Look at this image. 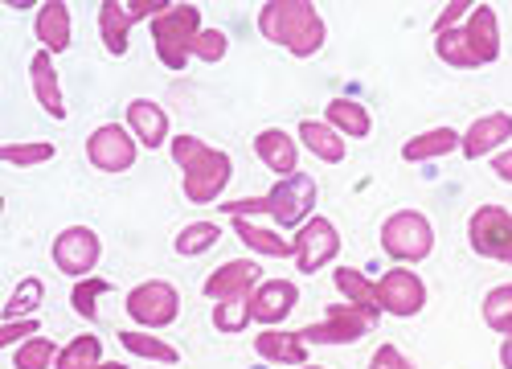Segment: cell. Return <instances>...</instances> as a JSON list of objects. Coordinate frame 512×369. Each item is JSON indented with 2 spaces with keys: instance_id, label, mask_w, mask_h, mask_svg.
Wrapping results in <instances>:
<instances>
[{
  "instance_id": "cell-1",
  "label": "cell",
  "mask_w": 512,
  "mask_h": 369,
  "mask_svg": "<svg viewBox=\"0 0 512 369\" xmlns=\"http://www.w3.org/2000/svg\"><path fill=\"white\" fill-rule=\"evenodd\" d=\"M259 29L295 58H312L324 46V21L308 0H267L259 9Z\"/></svg>"
},
{
  "instance_id": "cell-2",
  "label": "cell",
  "mask_w": 512,
  "mask_h": 369,
  "mask_svg": "<svg viewBox=\"0 0 512 369\" xmlns=\"http://www.w3.org/2000/svg\"><path fill=\"white\" fill-rule=\"evenodd\" d=\"M173 160L181 164V173H185V197L193 205L218 201L222 189L230 185V156L218 152V148H209L197 136H177L173 140Z\"/></svg>"
},
{
  "instance_id": "cell-3",
  "label": "cell",
  "mask_w": 512,
  "mask_h": 369,
  "mask_svg": "<svg viewBox=\"0 0 512 369\" xmlns=\"http://www.w3.org/2000/svg\"><path fill=\"white\" fill-rule=\"evenodd\" d=\"M201 33V9L197 5H168L160 17H152V41H156V58L181 74L189 62V46Z\"/></svg>"
},
{
  "instance_id": "cell-4",
  "label": "cell",
  "mask_w": 512,
  "mask_h": 369,
  "mask_svg": "<svg viewBox=\"0 0 512 369\" xmlns=\"http://www.w3.org/2000/svg\"><path fill=\"white\" fill-rule=\"evenodd\" d=\"M381 246H386V255L398 263H418L435 251V230L418 210H398L381 226Z\"/></svg>"
},
{
  "instance_id": "cell-5",
  "label": "cell",
  "mask_w": 512,
  "mask_h": 369,
  "mask_svg": "<svg viewBox=\"0 0 512 369\" xmlns=\"http://www.w3.org/2000/svg\"><path fill=\"white\" fill-rule=\"evenodd\" d=\"M373 324H377V312H369V308L332 304L328 316H324L320 324H308L300 337H304L308 345H353V341H361V337L369 333Z\"/></svg>"
},
{
  "instance_id": "cell-6",
  "label": "cell",
  "mask_w": 512,
  "mask_h": 369,
  "mask_svg": "<svg viewBox=\"0 0 512 369\" xmlns=\"http://www.w3.org/2000/svg\"><path fill=\"white\" fill-rule=\"evenodd\" d=\"M168 9V0H127V5H119V0H103L99 5V33H103V46L107 54H127V29H132L136 21L144 17H160Z\"/></svg>"
},
{
  "instance_id": "cell-7",
  "label": "cell",
  "mask_w": 512,
  "mask_h": 369,
  "mask_svg": "<svg viewBox=\"0 0 512 369\" xmlns=\"http://www.w3.org/2000/svg\"><path fill=\"white\" fill-rule=\"evenodd\" d=\"M127 316L144 328H164L181 316V292L173 283L164 279H148L140 287H132V296H127Z\"/></svg>"
},
{
  "instance_id": "cell-8",
  "label": "cell",
  "mask_w": 512,
  "mask_h": 369,
  "mask_svg": "<svg viewBox=\"0 0 512 369\" xmlns=\"http://www.w3.org/2000/svg\"><path fill=\"white\" fill-rule=\"evenodd\" d=\"M472 251L484 255V259H500V263H512V214L500 210V205H480L472 214Z\"/></svg>"
},
{
  "instance_id": "cell-9",
  "label": "cell",
  "mask_w": 512,
  "mask_h": 369,
  "mask_svg": "<svg viewBox=\"0 0 512 369\" xmlns=\"http://www.w3.org/2000/svg\"><path fill=\"white\" fill-rule=\"evenodd\" d=\"M99 255H103V242L91 226H70L54 238V263L70 279H87V271H95Z\"/></svg>"
},
{
  "instance_id": "cell-10",
  "label": "cell",
  "mask_w": 512,
  "mask_h": 369,
  "mask_svg": "<svg viewBox=\"0 0 512 369\" xmlns=\"http://www.w3.org/2000/svg\"><path fill=\"white\" fill-rule=\"evenodd\" d=\"M136 140L127 128H119V123H103V128L91 132L87 140V156L99 173H127L136 164Z\"/></svg>"
},
{
  "instance_id": "cell-11",
  "label": "cell",
  "mask_w": 512,
  "mask_h": 369,
  "mask_svg": "<svg viewBox=\"0 0 512 369\" xmlns=\"http://www.w3.org/2000/svg\"><path fill=\"white\" fill-rule=\"evenodd\" d=\"M267 197H271V218L279 226H304V218L316 205V181L308 173H295V177H283Z\"/></svg>"
},
{
  "instance_id": "cell-12",
  "label": "cell",
  "mask_w": 512,
  "mask_h": 369,
  "mask_svg": "<svg viewBox=\"0 0 512 369\" xmlns=\"http://www.w3.org/2000/svg\"><path fill=\"white\" fill-rule=\"evenodd\" d=\"M336 251H340V230L328 218H308L304 230L295 234V267H300L304 275L332 263Z\"/></svg>"
},
{
  "instance_id": "cell-13",
  "label": "cell",
  "mask_w": 512,
  "mask_h": 369,
  "mask_svg": "<svg viewBox=\"0 0 512 369\" xmlns=\"http://www.w3.org/2000/svg\"><path fill=\"white\" fill-rule=\"evenodd\" d=\"M377 300L394 316H418L422 304H426V287H422V279L414 271L398 267V271H386L377 279Z\"/></svg>"
},
{
  "instance_id": "cell-14",
  "label": "cell",
  "mask_w": 512,
  "mask_h": 369,
  "mask_svg": "<svg viewBox=\"0 0 512 369\" xmlns=\"http://www.w3.org/2000/svg\"><path fill=\"white\" fill-rule=\"evenodd\" d=\"M259 279H263V267H259V263L230 259V263H222L218 271L205 279V296L218 300V304H222V300H242V296H254Z\"/></svg>"
},
{
  "instance_id": "cell-15",
  "label": "cell",
  "mask_w": 512,
  "mask_h": 369,
  "mask_svg": "<svg viewBox=\"0 0 512 369\" xmlns=\"http://www.w3.org/2000/svg\"><path fill=\"white\" fill-rule=\"evenodd\" d=\"M295 300H300V292H295V283H291V279H271V283H259V287H254L250 312H254V320H259V324L275 328L279 320L291 316Z\"/></svg>"
},
{
  "instance_id": "cell-16",
  "label": "cell",
  "mask_w": 512,
  "mask_h": 369,
  "mask_svg": "<svg viewBox=\"0 0 512 369\" xmlns=\"http://www.w3.org/2000/svg\"><path fill=\"white\" fill-rule=\"evenodd\" d=\"M508 136H512V115H504V111H492V115L476 119L472 128H467V136H463L459 152H463L467 160H476V156H488L492 148H500Z\"/></svg>"
},
{
  "instance_id": "cell-17",
  "label": "cell",
  "mask_w": 512,
  "mask_h": 369,
  "mask_svg": "<svg viewBox=\"0 0 512 369\" xmlns=\"http://www.w3.org/2000/svg\"><path fill=\"white\" fill-rule=\"evenodd\" d=\"M29 78H33V95L37 103L46 107L50 119H66V103H62V82H58V70H54V58L46 50H37L33 62H29Z\"/></svg>"
},
{
  "instance_id": "cell-18",
  "label": "cell",
  "mask_w": 512,
  "mask_h": 369,
  "mask_svg": "<svg viewBox=\"0 0 512 369\" xmlns=\"http://www.w3.org/2000/svg\"><path fill=\"white\" fill-rule=\"evenodd\" d=\"M127 128H132V136L144 148H160L168 140V111L152 99H136L127 103Z\"/></svg>"
},
{
  "instance_id": "cell-19",
  "label": "cell",
  "mask_w": 512,
  "mask_h": 369,
  "mask_svg": "<svg viewBox=\"0 0 512 369\" xmlns=\"http://www.w3.org/2000/svg\"><path fill=\"white\" fill-rule=\"evenodd\" d=\"M463 33H467V41H472L480 66H488V62L500 58V21H496V9L492 5H476V13L463 21Z\"/></svg>"
},
{
  "instance_id": "cell-20",
  "label": "cell",
  "mask_w": 512,
  "mask_h": 369,
  "mask_svg": "<svg viewBox=\"0 0 512 369\" xmlns=\"http://www.w3.org/2000/svg\"><path fill=\"white\" fill-rule=\"evenodd\" d=\"M254 152H259V160L267 164L271 173H279V177H295V173H300V169H295L300 148H295V140L287 132H279V128L259 132V140H254Z\"/></svg>"
},
{
  "instance_id": "cell-21",
  "label": "cell",
  "mask_w": 512,
  "mask_h": 369,
  "mask_svg": "<svg viewBox=\"0 0 512 369\" xmlns=\"http://www.w3.org/2000/svg\"><path fill=\"white\" fill-rule=\"evenodd\" d=\"M254 349L259 357L275 361V365H308V341L300 333H283V328H267L263 337H254Z\"/></svg>"
},
{
  "instance_id": "cell-22",
  "label": "cell",
  "mask_w": 512,
  "mask_h": 369,
  "mask_svg": "<svg viewBox=\"0 0 512 369\" xmlns=\"http://www.w3.org/2000/svg\"><path fill=\"white\" fill-rule=\"evenodd\" d=\"M37 37H41V50L46 54H62L70 46V9L62 0H46L37 13Z\"/></svg>"
},
{
  "instance_id": "cell-23",
  "label": "cell",
  "mask_w": 512,
  "mask_h": 369,
  "mask_svg": "<svg viewBox=\"0 0 512 369\" xmlns=\"http://www.w3.org/2000/svg\"><path fill=\"white\" fill-rule=\"evenodd\" d=\"M300 140H304L308 152H316V156L328 160V164L345 160V140L336 136L332 123H312V119H304V123H300Z\"/></svg>"
},
{
  "instance_id": "cell-24",
  "label": "cell",
  "mask_w": 512,
  "mask_h": 369,
  "mask_svg": "<svg viewBox=\"0 0 512 369\" xmlns=\"http://www.w3.org/2000/svg\"><path fill=\"white\" fill-rule=\"evenodd\" d=\"M459 144H463V136H459V132H451V128H435V132H422V136H414V140L402 148V156H406L410 164H418V160L447 156V152H455Z\"/></svg>"
},
{
  "instance_id": "cell-25",
  "label": "cell",
  "mask_w": 512,
  "mask_h": 369,
  "mask_svg": "<svg viewBox=\"0 0 512 369\" xmlns=\"http://www.w3.org/2000/svg\"><path fill=\"white\" fill-rule=\"evenodd\" d=\"M324 115H328V123H332L336 132H345V136H353V140L369 136V128H373L369 111H365L361 103H353V99H332V103L324 107Z\"/></svg>"
},
{
  "instance_id": "cell-26",
  "label": "cell",
  "mask_w": 512,
  "mask_h": 369,
  "mask_svg": "<svg viewBox=\"0 0 512 369\" xmlns=\"http://www.w3.org/2000/svg\"><path fill=\"white\" fill-rule=\"evenodd\" d=\"M234 230H238V238L250 246V251H259V255H271V259L295 255V242H287V238H279V234H271V230H263V226H254V222H246V218H234Z\"/></svg>"
},
{
  "instance_id": "cell-27",
  "label": "cell",
  "mask_w": 512,
  "mask_h": 369,
  "mask_svg": "<svg viewBox=\"0 0 512 369\" xmlns=\"http://www.w3.org/2000/svg\"><path fill=\"white\" fill-rule=\"evenodd\" d=\"M99 365H103V341L95 333H82V337H74L58 353V365L54 369H99Z\"/></svg>"
},
{
  "instance_id": "cell-28",
  "label": "cell",
  "mask_w": 512,
  "mask_h": 369,
  "mask_svg": "<svg viewBox=\"0 0 512 369\" xmlns=\"http://www.w3.org/2000/svg\"><path fill=\"white\" fill-rule=\"evenodd\" d=\"M435 50H439V58H443L447 66H455V70H476V66H480V58H476L472 41H467V33H463V29L435 33Z\"/></svg>"
},
{
  "instance_id": "cell-29",
  "label": "cell",
  "mask_w": 512,
  "mask_h": 369,
  "mask_svg": "<svg viewBox=\"0 0 512 369\" xmlns=\"http://www.w3.org/2000/svg\"><path fill=\"white\" fill-rule=\"evenodd\" d=\"M336 287L349 296V304L357 308H369V312H381V300H377V283H369L357 267H336Z\"/></svg>"
},
{
  "instance_id": "cell-30",
  "label": "cell",
  "mask_w": 512,
  "mask_h": 369,
  "mask_svg": "<svg viewBox=\"0 0 512 369\" xmlns=\"http://www.w3.org/2000/svg\"><path fill=\"white\" fill-rule=\"evenodd\" d=\"M119 345L127 353H136V357H148V361H164V365H177L181 361L177 345H168L160 337H148V333H119Z\"/></svg>"
},
{
  "instance_id": "cell-31",
  "label": "cell",
  "mask_w": 512,
  "mask_h": 369,
  "mask_svg": "<svg viewBox=\"0 0 512 369\" xmlns=\"http://www.w3.org/2000/svg\"><path fill=\"white\" fill-rule=\"evenodd\" d=\"M484 320L492 333L512 337V283H500L484 296Z\"/></svg>"
},
{
  "instance_id": "cell-32",
  "label": "cell",
  "mask_w": 512,
  "mask_h": 369,
  "mask_svg": "<svg viewBox=\"0 0 512 369\" xmlns=\"http://www.w3.org/2000/svg\"><path fill=\"white\" fill-rule=\"evenodd\" d=\"M41 300H46V283H41V279H21L17 292L5 304V320H29Z\"/></svg>"
},
{
  "instance_id": "cell-33",
  "label": "cell",
  "mask_w": 512,
  "mask_h": 369,
  "mask_svg": "<svg viewBox=\"0 0 512 369\" xmlns=\"http://www.w3.org/2000/svg\"><path fill=\"white\" fill-rule=\"evenodd\" d=\"M250 320H254L250 296H242V300H222L218 308H213V328H218V333H242Z\"/></svg>"
},
{
  "instance_id": "cell-34",
  "label": "cell",
  "mask_w": 512,
  "mask_h": 369,
  "mask_svg": "<svg viewBox=\"0 0 512 369\" xmlns=\"http://www.w3.org/2000/svg\"><path fill=\"white\" fill-rule=\"evenodd\" d=\"M54 156L50 140H33V144H5L0 148V160L13 164V169H29V164H46Z\"/></svg>"
},
{
  "instance_id": "cell-35",
  "label": "cell",
  "mask_w": 512,
  "mask_h": 369,
  "mask_svg": "<svg viewBox=\"0 0 512 369\" xmlns=\"http://www.w3.org/2000/svg\"><path fill=\"white\" fill-rule=\"evenodd\" d=\"M213 242H218V226H213V222H193V226H185L181 234H177V255H201V251H209V246Z\"/></svg>"
},
{
  "instance_id": "cell-36",
  "label": "cell",
  "mask_w": 512,
  "mask_h": 369,
  "mask_svg": "<svg viewBox=\"0 0 512 369\" xmlns=\"http://www.w3.org/2000/svg\"><path fill=\"white\" fill-rule=\"evenodd\" d=\"M58 357L50 337H33L13 353V369H50V361Z\"/></svg>"
},
{
  "instance_id": "cell-37",
  "label": "cell",
  "mask_w": 512,
  "mask_h": 369,
  "mask_svg": "<svg viewBox=\"0 0 512 369\" xmlns=\"http://www.w3.org/2000/svg\"><path fill=\"white\" fill-rule=\"evenodd\" d=\"M107 292H111V283H107V279H78V283H74V292H70V304H74V312H78V316L95 320V316H99L95 300H99V296H107Z\"/></svg>"
},
{
  "instance_id": "cell-38",
  "label": "cell",
  "mask_w": 512,
  "mask_h": 369,
  "mask_svg": "<svg viewBox=\"0 0 512 369\" xmlns=\"http://www.w3.org/2000/svg\"><path fill=\"white\" fill-rule=\"evenodd\" d=\"M226 50H230V41H226V33H222V29H201V33L193 37V46H189V58H201V62H222V58H226Z\"/></svg>"
},
{
  "instance_id": "cell-39",
  "label": "cell",
  "mask_w": 512,
  "mask_h": 369,
  "mask_svg": "<svg viewBox=\"0 0 512 369\" xmlns=\"http://www.w3.org/2000/svg\"><path fill=\"white\" fill-rule=\"evenodd\" d=\"M21 337H37V320L29 316V320H5V324H0V345H17Z\"/></svg>"
},
{
  "instance_id": "cell-40",
  "label": "cell",
  "mask_w": 512,
  "mask_h": 369,
  "mask_svg": "<svg viewBox=\"0 0 512 369\" xmlns=\"http://www.w3.org/2000/svg\"><path fill=\"white\" fill-rule=\"evenodd\" d=\"M467 17V0H451V5L443 9V17L435 21V33H447V29H455V21H463Z\"/></svg>"
},
{
  "instance_id": "cell-41",
  "label": "cell",
  "mask_w": 512,
  "mask_h": 369,
  "mask_svg": "<svg viewBox=\"0 0 512 369\" xmlns=\"http://www.w3.org/2000/svg\"><path fill=\"white\" fill-rule=\"evenodd\" d=\"M402 353L394 349V345H381L377 353H373V361H369V369H402Z\"/></svg>"
},
{
  "instance_id": "cell-42",
  "label": "cell",
  "mask_w": 512,
  "mask_h": 369,
  "mask_svg": "<svg viewBox=\"0 0 512 369\" xmlns=\"http://www.w3.org/2000/svg\"><path fill=\"white\" fill-rule=\"evenodd\" d=\"M492 173H496L500 181H508V185H512V152H500V156L492 160Z\"/></svg>"
},
{
  "instance_id": "cell-43",
  "label": "cell",
  "mask_w": 512,
  "mask_h": 369,
  "mask_svg": "<svg viewBox=\"0 0 512 369\" xmlns=\"http://www.w3.org/2000/svg\"><path fill=\"white\" fill-rule=\"evenodd\" d=\"M500 361H504V369H512V337H504V345H500Z\"/></svg>"
},
{
  "instance_id": "cell-44",
  "label": "cell",
  "mask_w": 512,
  "mask_h": 369,
  "mask_svg": "<svg viewBox=\"0 0 512 369\" xmlns=\"http://www.w3.org/2000/svg\"><path fill=\"white\" fill-rule=\"evenodd\" d=\"M99 369H127V365H119V361H107V365H99Z\"/></svg>"
},
{
  "instance_id": "cell-45",
  "label": "cell",
  "mask_w": 512,
  "mask_h": 369,
  "mask_svg": "<svg viewBox=\"0 0 512 369\" xmlns=\"http://www.w3.org/2000/svg\"><path fill=\"white\" fill-rule=\"evenodd\" d=\"M295 369H324V365H295Z\"/></svg>"
},
{
  "instance_id": "cell-46",
  "label": "cell",
  "mask_w": 512,
  "mask_h": 369,
  "mask_svg": "<svg viewBox=\"0 0 512 369\" xmlns=\"http://www.w3.org/2000/svg\"><path fill=\"white\" fill-rule=\"evenodd\" d=\"M402 369H414V365H410V361H402Z\"/></svg>"
}]
</instances>
